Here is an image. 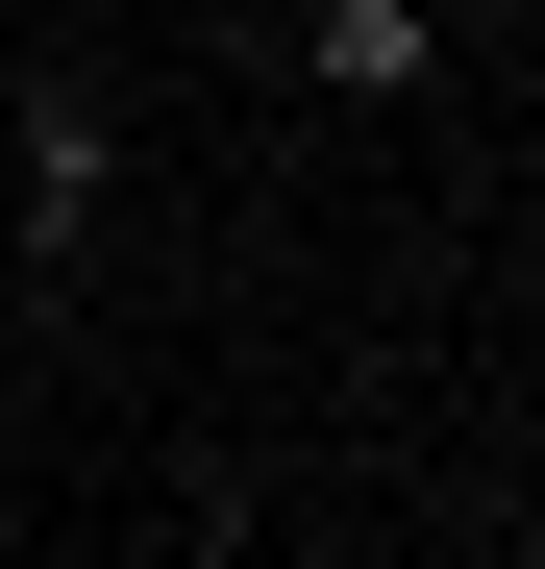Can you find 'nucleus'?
Returning <instances> with one entry per match:
<instances>
[{"mask_svg":"<svg viewBox=\"0 0 545 569\" xmlns=\"http://www.w3.org/2000/svg\"><path fill=\"white\" fill-rule=\"evenodd\" d=\"M298 74H323V100H422V74H446V26H422V0H323V26H298Z\"/></svg>","mask_w":545,"mask_h":569,"instance_id":"1","label":"nucleus"},{"mask_svg":"<svg viewBox=\"0 0 545 569\" xmlns=\"http://www.w3.org/2000/svg\"><path fill=\"white\" fill-rule=\"evenodd\" d=\"M26 223H100V100H75V74L26 100Z\"/></svg>","mask_w":545,"mask_h":569,"instance_id":"2","label":"nucleus"}]
</instances>
